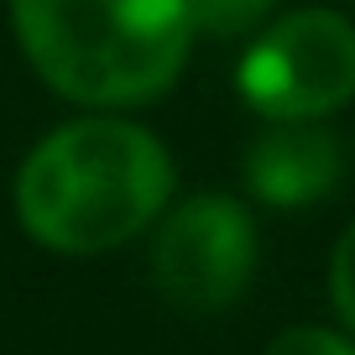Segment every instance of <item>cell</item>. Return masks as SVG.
<instances>
[{
    "label": "cell",
    "mask_w": 355,
    "mask_h": 355,
    "mask_svg": "<svg viewBox=\"0 0 355 355\" xmlns=\"http://www.w3.org/2000/svg\"><path fill=\"white\" fill-rule=\"evenodd\" d=\"M11 199L37 245L58 256H100L162 220L173 199V157L125 115H84L26 152Z\"/></svg>",
    "instance_id": "1"
},
{
    "label": "cell",
    "mask_w": 355,
    "mask_h": 355,
    "mask_svg": "<svg viewBox=\"0 0 355 355\" xmlns=\"http://www.w3.org/2000/svg\"><path fill=\"white\" fill-rule=\"evenodd\" d=\"M11 32L37 78L84 110L167 94L193 47L183 0H11Z\"/></svg>",
    "instance_id": "2"
},
{
    "label": "cell",
    "mask_w": 355,
    "mask_h": 355,
    "mask_svg": "<svg viewBox=\"0 0 355 355\" xmlns=\"http://www.w3.org/2000/svg\"><path fill=\"white\" fill-rule=\"evenodd\" d=\"M241 94L266 121H324L355 100V26L303 6L266 26L241 58Z\"/></svg>",
    "instance_id": "3"
},
{
    "label": "cell",
    "mask_w": 355,
    "mask_h": 355,
    "mask_svg": "<svg viewBox=\"0 0 355 355\" xmlns=\"http://www.w3.org/2000/svg\"><path fill=\"white\" fill-rule=\"evenodd\" d=\"M256 272V220L230 193H193L162 209L152 241V282L173 309H230Z\"/></svg>",
    "instance_id": "4"
},
{
    "label": "cell",
    "mask_w": 355,
    "mask_h": 355,
    "mask_svg": "<svg viewBox=\"0 0 355 355\" xmlns=\"http://www.w3.org/2000/svg\"><path fill=\"white\" fill-rule=\"evenodd\" d=\"M345 152L324 121H272L245 146V189L272 209H303L334 193Z\"/></svg>",
    "instance_id": "5"
},
{
    "label": "cell",
    "mask_w": 355,
    "mask_h": 355,
    "mask_svg": "<svg viewBox=\"0 0 355 355\" xmlns=\"http://www.w3.org/2000/svg\"><path fill=\"white\" fill-rule=\"evenodd\" d=\"M193 37H245L261 32L272 16V0H183Z\"/></svg>",
    "instance_id": "6"
},
{
    "label": "cell",
    "mask_w": 355,
    "mask_h": 355,
    "mask_svg": "<svg viewBox=\"0 0 355 355\" xmlns=\"http://www.w3.org/2000/svg\"><path fill=\"white\" fill-rule=\"evenodd\" d=\"M261 355H355V334L319 329V324H298V329H282Z\"/></svg>",
    "instance_id": "7"
},
{
    "label": "cell",
    "mask_w": 355,
    "mask_h": 355,
    "mask_svg": "<svg viewBox=\"0 0 355 355\" xmlns=\"http://www.w3.org/2000/svg\"><path fill=\"white\" fill-rule=\"evenodd\" d=\"M329 303L340 313L345 334H355V225L334 241V256H329Z\"/></svg>",
    "instance_id": "8"
},
{
    "label": "cell",
    "mask_w": 355,
    "mask_h": 355,
    "mask_svg": "<svg viewBox=\"0 0 355 355\" xmlns=\"http://www.w3.org/2000/svg\"><path fill=\"white\" fill-rule=\"evenodd\" d=\"M350 6H355V0H350Z\"/></svg>",
    "instance_id": "9"
}]
</instances>
